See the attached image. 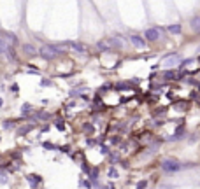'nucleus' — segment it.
Returning <instances> with one entry per match:
<instances>
[{
	"mask_svg": "<svg viewBox=\"0 0 200 189\" xmlns=\"http://www.w3.org/2000/svg\"><path fill=\"white\" fill-rule=\"evenodd\" d=\"M39 53H41V56L46 58V60H55L56 56L63 54V51H62L60 47H55V46H42Z\"/></svg>",
	"mask_w": 200,
	"mask_h": 189,
	"instance_id": "f257e3e1",
	"label": "nucleus"
},
{
	"mask_svg": "<svg viewBox=\"0 0 200 189\" xmlns=\"http://www.w3.org/2000/svg\"><path fill=\"white\" fill-rule=\"evenodd\" d=\"M181 168H183V165L176 159H163L162 161V170H163V172H177Z\"/></svg>",
	"mask_w": 200,
	"mask_h": 189,
	"instance_id": "f03ea898",
	"label": "nucleus"
},
{
	"mask_svg": "<svg viewBox=\"0 0 200 189\" xmlns=\"http://www.w3.org/2000/svg\"><path fill=\"white\" fill-rule=\"evenodd\" d=\"M160 32L162 30H158V28H148L144 32V39L149 42H156V40H160Z\"/></svg>",
	"mask_w": 200,
	"mask_h": 189,
	"instance_id": "7ed1b4c3",
	"label": "nucleus"
},
{
	"mask_svg": "<svg viewBox=\"0 0 200 189\" xmlns=\"http://www.w3.org/2000/svg\"><path fill=\"white\" fill-rule=\"evenodd\" d=\"M130 42H132L135 47H139V49L146 47V40H144L142 37H139V35H132V37H130Z\"/></svg>",
	"mask_w": 200,
	"mask_h": 189,
	"instance_id": "20e7f679",
	"label": "nucleus"
},
{
	"mask_svg": "<svg viewBox=\"0 0 200 189\" xmlns=\"http://www.w3.org/2000/svg\"><path fill=\"white\" fill-rule=\"evenodd\" d=\"M181 63V56L179 54H170L165 58V65L167 67H172V65H179Z\"/></svg>",
	"mask_w": 200,
	"mask_h": 189,
	"instance_id": "39448f33",
	"label": "nucleus"
},
{
	"mask_svg": "<svg viewBox=\"0 0 200 189\" xmlns=\"http://www.w3.org/2000/svg\"><path fill=\"white\" fill-rule=\"evenodd\" d=\"M190 26H191V30L195 32V33H200V16H195V18H191V21H190Z\"/></svg>",
	"mask_w": 200,
	"mask_h": 189,
	"instance_id": "423d86ee",
	"label": "nucleus"
},
{
	"mask_svg": "<svg viewBox=\"0 0 200 189\" xmlns=\"http://www.w3.org/2000/svg\"><path fill=\"white\" fill-rule=\"evenodd\" d=\"M167 30H169L170 33H174V35H179L183 28H181V25H179V23H174V25H169V28H167Z\"/></svg>",
	"mask_w": 200,
	"mask_h": 189,
	"instance_id": "0eeeda50",
	"label": "nucleus"
},
{
	"mask_svg": "<svg viewBox=\"0 0 200 189\" xmlns=\"http://www.w3.org/2000/svg\"><path fill=\"white\" fill-rule=\"evenodd\" d=\"M69 46H70L72 49L79 51V53H84V51H86V47L83 46V44H79V42H69Z\"/></svg>",
	"mask_w": 200,
	"mask_h": 189,
	"instance_id": "6e6552de",
	"label": "nucleus"
},
{
	"mask_svg": "<svg viewBox=\"0 0 200 189\" xmlns=\"http://www.w3.org/2000/svg\"><path fill=\"white\" fill-rule=\"evenodd\" d=\"M23 51H25L27 54H35V53H37V49L34 47L32 44H25V46H23Z\"/></svg>",
	"mask_w": 200,
	"mask_h": 189,
	"instance_id": "1a4fd4ad",
	"label": "nucleus"
},
{
	"mask_svg": "<svg viewBox=\"0 0 200 189\" xmlns=\"http://www.w3.org/2000/svg\"><path fill=\"white\" fill-rule=\"evenodd\" d=\"M4 37H5V40H7L9 44H16V42H18V39H16L14 33H9V32H5V33H4Z\"/></svg>",
	"mask_w": 200,
	"mask_h": 189,
	"instance_id": "9d476101",
	"label": "nucleus"
},
{
	"mask_svg": "<svg viewBox=\"0 0 200 189\" xmlns=\"http://www.w3.org/2000/svg\"><path fill=\"white\" fill-rule=\"evenodd\" d=\"M111 44H112V46H116V47H123V40H121V37H112V39H111Z\"/></svg>",
	"mask_w": 200,
	"mask_h": 189,
	"instance_id": "9b49d317",
	"label": "nucleus"
},
{
	"mask_svg": "<svg viewBox=\"0 0 200 189\" xmlns=\"http://www.w3.org/2000/svg\"><path fill=\"white\" fill-rule=\"evenodd\" d=\"M162 75H163L165 79H176V72H174V70H167V72H163Z\"/></svg>",
	"mask_w": 200,
	"mask_h": 189,
	"instance_id": "f8f14e48",
	"label": "nucleus"
},
{
	"mask_svg": "<svg viewBox=\"0 0 200 189\" xmlns=\"http://www.w3.org/2000/svg\"><path fill=\"white\" fill-rule=\"evenodd\" d=\"M21 112L23 114H30V112H32V105L30 103H23L21 105Z\"/></svg>",
	"mask_w": 200,
	"mask_h": 189,
	"instance_id": "ddd939ff",
	"label": "nucleus"
},
{
	"mask_svg": "<svg viewBox=\"0 0 200 189\" xmlns=\"http://www.w3.org/2000/svg\"><path fill=\"white\" fill-rule=\"evenodd\" d=\"M30 130H32V126H23V128H20V130H18V135L21 137V135H25V133H28Z\"/></svg>",
	"mask_w": 200,
	"mask_h": 189,
	"instance_id": "4468645a",
	"label": "nucleus"
},
{
	"mask_svg": "<svg viewBox=\"0 0 200 189\" xmlns=\"http://www.w3.org/2000/svg\"><path fill=\"white\" fill-rule=\"evenodd\" d=\"M176 107H179V110H186L188 103H186V102H177V103H176Z\"/></svg>",
	"mask_w": 200,
	"mask_h": 189,
	"instance_id": "2eb2a0df",
	"label": "nucleus"
},
{
	"mask_svg": "<svg viewBox=\"0 0 200 189\" xmlns=\"http://www.w3.org/2000/svg\"><path fill=\"white\" fill-rule=\"evenodd\" d=\"M4 128H5V130H11V128H14V121H5V123H4Z\"/></svg>",
	"mask_w": 200,
	"mask_h": 189,
	"instance_id": "dca6fc26",
	"label": "nucleus"
},
{
	"mask_svg": "<svg viewBox=\"0 0 200 189\" xmlns=\"http://www.w3.org/2000/svg\"><path fill=\"white\" fill-rule=\"evenodd\" d=\"M41 86L48 88V86H53V82H51V81H48V79H44V81H41Z\"/></svg>",
	"mask_w": 200,
	"mask_h": 189,
	"instance_id": "f3484780",
	"label": "nucleus"
},
{
	"mask_svg": "<svg viewBox=\"0 0 200 189\" xmlns=\"http://www.w3.org/2000/svg\"><path fill=\"white\" fill-rule=\"evenodd\" d=\"M146 186H148V182L142 180V182H139V184H137V189H146Z\"/></svg>",
	"mask_w": 200,
	"mask_h": 189,
	"instance_id": "a211bd4d",
	"label": "nucleus"
},
{
	"mask_svg": "<svg viewBox=\"0 0 200 189\" xmlns=\"http://www.w3.org/2000/svg\"><path fill=\"white\" fill-rule=\"evenodd\" d=\"M109 175H111V177H118V172L112 168V170H109Z\"/></svg>",
	"mask_w": 200,
	"mask_h": 189,
	"instance_id": "6ab92c4d",
	"label": "nucleus"
},
{
	"mask_svg": "<svg viewBox=\"0 0 200 189\" xmlns=\"http://www.w3.org/2000/svg\"><path fill=\"white\" fill-rule=\"evenodd\" d=\"M56 128H58V130H65V126L62 124V123H56Z\"/></svg>",
	"mask_w": 200,
	"mask_h": 189,
	"instance_id": "aec40b11",
	"label": "nucleus"
},
{
	"mask_svg": "<svg viewBox=\"0 0 200 189\" xmlns=\"http://www.w3.org/2000/svg\"><path fill=\"white\" fill-rule=\"evenodd\" d=\"M2 103H4V100H2V98H0V107H2Z\"/></svg>",
	"mask_w": 200,
	"mask_h": 189,
	"instance_id": "412c9836",
	"label": "nucleus"
}]
</instances>
